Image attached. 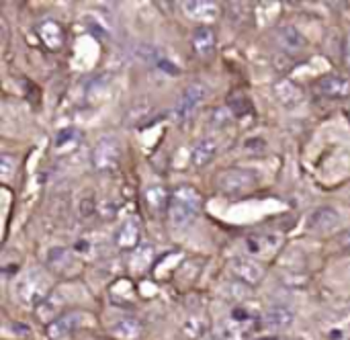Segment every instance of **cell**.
<instances>
[{"label": "cell", "instance_id": "cell-3", "mask_svg": "<svg viewBox=\"0 0 350 340\" xmlns=\"http://www.w3.org/2000/svg\"><path fill=\"white\" fill-rule=\"evenodd\" d=\"M209 96V86L203 80H193L191 84L185 86V90L178 94L174 107H172V119L176 123H185L195 115V111L207 101Z\"/></svg>", "mask_w": 350, "mask_h": 340}, {"label": "cell", "instance_id": "cell-21", "mask_svg": "<svg viewBox=\"0 0 350 340\" xmlns=\"http://www.w3.org/2000/svg\"><path fill=\"white\" fill-rule=\"evenodd\" d=\"M154 263V246L152 244H139L129 259V271L131 275H144L150 265Z\"/></svg>", "mask_w": 350, "mask_h": 340}, {"label": "cell", "instance_id": "cell-18", "mask_svg": "<svg viewBox=\"0 0 350 340\" xmlns=\"http://www.w3.org/2000/svg\"><path fill=\"white\" fill-rule=\"evenodd\" d=\"M275 96H277V101H279L283 107L293 109V107L301 105V101H304V90H301V86L295 84L293 80L283 78V80H279V82L275 84Z\"/></svg>", "mask_w": 350, "mask_h": 340}, {"label": "cell", "instance_id": "cell-8", "mask_svg": "<svg viewBox=\"0 0 350 340\" xmlns=\"http://www.w3.org/2000/svg\"><path fill=\"white\" fill-rule=\"evenodd\" d=\"M273 41H275V45H277L279 51H283V53H287L291 57L304 53V49L308 45L304 33L297 27H293V25H281V27H277L275 33H273Z\"/></svg>", "mask_w": 350, "mask_h": 340}, {"label": "cell", "instance_id": "cell-27", "mask_svg": "<svg viewBox=\"0 0 350 340\" xmlns=\"http://www.w3.org/2000/svg\"><path fill=\"white\" fill-rule=\"evenodd\" d=\"M340 244H342V248H349L350 250V228L340 234Z\"/></svg>", "mask_w": 350, "mask_h": 340}, {"label": "cell", "instance_id": "cell-20", "mask_svg": "<svg viewBox=\"0 0 350 340\" xmlns=\"http://www.w3.org/2000/svg\"><path fill=\"white\" fill-rule=\"evenodd\" d=\"M217 148H219V142L215 138H203L197 142V146L193 148V154H191V162L195 168H201L205 164H209L215 154H217Z\"/></svg>", "mask_w": 350, "mask_h": 340}, {"label": "cell", "instance_id": "cell-9", "mask_svg": "<svg viewBox=\"0 0 350 340\" xmlns=\"http://www.w3.org/2000/svg\"><path fill=\"white\" fill-rule=\"evenodd\" d=\"M316 94L328 101H340L350 96V78L342 74H328L316 82Z\"/></svg>", "mask_w": 350, "mask_h": 340}, {"label": "cell", "instance_id": "cell-17", "mask_svg": "<svg viewBox=\"0 0 350 340\" xmlns=\"http://www.w3.org/2000/svg\"><path fill=\"white\" fill-rule=\"evenodd\" d=\"M260 320L269 330H287L293 326L295 314L287 306H273L265 312V316H260Z\"/></svg>", "mask_w": 350, "mask_h": 340}, {"label": "cell", "instance_id": "cell-28", "mask_svg": "<svg viewBox=\"0 0 350 340\" xmlns=\"http://www.w3.org/2000/svg\"><path fill=\"white\" fill-rule=\"evenodd\" d=\"M345 55H347V62H349L350 66V33L349 37H347V45H345Z\"/></svg>", "mask_w": 350, "mask_h": 340}, {"label": "cell", "instance_id": "cell-29", "mask_svg": "<svg viewBox=\"0 0 350 340\" xmlns=\"http://www.w3.org/2000/svg\"><path fill=\"white\" fill-rule=\"evenodd\" d=\"M349 119H350V111H349Z\"/></svg>", "mask_w": 350, "mask_h": 340}, {"label": "cell", "instance_id": "cell-15", "mask_svg": "<svg viewBox=\"0 0 350 340\" xmlns=\"http://www.w3.org/2000/svg\"><path fill=\"white\" fill-rule=\"evenodd\" d=\"M37 33L41 37V41L51 49V51H59L66 43V35L64 29L57 21L53 18H43L37 23Z\"/></svg>", "mask_w": 350, "mask_h": 340}, {"label": "cell", "instance_id": "cell-22", "mask_svg": "<svg viewBox=\"0 0 350 340\" xmlns=\"http://www.w3.org/2000/svg\"><path fill=\"white\" fill-rule=\"evenodd\" d=\"M279 238L277 236H269V234H252L246 238V250L254 257L260 254H269L277 248Z\"/></svg>", "mask_w": 350, "mask_h": 340}, {"label": "cell", "instance_id": "cell-13", "mask_svg": "<svg viewBox=\"0 0 350 340\" xmlns=\"http://www.w3.org/2000/svg\"><path fill=\"white\" fill-rule=\"evenodd\" d=\"M191 47H193V53L197 57H209L213 55L215 47H217V33L213 27H197L191 35Z\"/></svg>", "mask_w": 350, "mask_h": 340}, {"label": "cell", "instance_id": "cell-19", "mask_svg": "<svg viewBox=\"0 0 350 340\" xmlns=\"http://www.w3.org/2000/svg\"><path fill=\"white\" fill-rule=\"evenodd\" d=\"M111 335L117 340H137L144 335V324L137 318L125 316L111 326Z\"/></svg>", "mask_w": 350, "mask_h": 340}, {"label": "cell", "instance_id": "cell-26", "mask_svg": "<svg viewBox=\"0 0 350 340\" xmlns=\"http://www.w3.org/2000/svg\"><path fill=\"white\" fill-rule=\"evenodd\" d=\"M16 164H18L16 156H12V154H2L0 156V179L4 183H8L12 179V174L16 172Z\"/></svg>", "mask_w": 350, "mask_h": 340}, {"label": "cell", "instance_id": "cell-4", "mask_svg": "<svg viewBox=\"0 0 350 340\" xmlns=\"http://www.w3.org/2000/svg\"><path fill=\"white\" fill-rule=\"evenodd\" d=\"M258 174L250 168H228L217 176V189L228 197H238L254 191Z\"/></svg>", "mask_w": 350, "mask_h": 340}, {"label": "cell", "instance_id": "cell-5", "mask_svg": "<svg viewBox=\"0 0 350 340\" xmlns=\"http://www.w3.org/2000/svg\"><path fill=\"white\" fill-rule=\"evenodd\" d=\"M119 160H121V142L113 135H103L90 154L92 168L98 172H111L117 168Z\"/></svg>", "mask_w": 350, "mask_h": 340}, {"label": "cell", "instance_id": "cell-6", "mask_svg": "<svg viewBox=\"0 0 350 340\" xmlns=\"http://www.w3.org/2000/svg\"><path fill=\"white\" fill-rule=\"evenodd\" d=\"M258 324H262V320L254 318L250 312L240 314V310H236L232 314V318H228L219 324L217 335L221 340H248Z\"/></svg>", "mask_w": 350, "mask_h": 340}, {"label": "cell", "instance_id": "cell-2", "mask_svg": "<svg viewBox=\"0 0 350 340\" xmlns=\"http://www.w3.org/2000/svg\"><path fill=\"white\" fill-rule=\"evenodd\" d=\"M51 296V283L45 271L31 269L14 283V300L25 308H39Z\"/></svg>", "mask_w": 350, "mask_h": 340}, {"label": "cell", "instance_id": "cell-11", "mask_svg": "<svg viewBox=\"0 0 350 340\" xmlns=\"http://www.w3.org/2000/svg\"><path fill=\"white\" fill-rule=\"evenodd\" d=\"M338 226H340V213L334 207H328V205L314 209L312 215H310V220H308L310 232H316V234L334 232Z\"/></svg>", "mask_w": 350, "mask_h": 340}, {"label": "cell", "instance_id": "cell-1", "mask_svg": "<svg viewBox=\"0 0 350 340\" xmlns=\"http://www.w3.org/2000/svg\"><path fill=\"white\" fill-rule=\"evenodd\" d=\"M201 213V195L197 189L185 185L172 191L170 207H168V222L174 230L189 228Z\"/></svg>", "mask_w": 350, "mask_h": 340}, {"label": "cell", "instance_id": "cell-25", "mask_svg": "<svg viewBox=\"0 0 350 340\" xmlns=\"http://www.w3.org/2000/svg\"><path fill=\"white\" fill-rule=\"evenodd\" d=\"M207 328H209V324H207V320H205V318H201V316H193V318L185 320V324H183V335H185L189 340H199L205 337Z\"/></svg>", "mask_w": 350, "mask_h": 340}, {"label": "cell", "instance_id": "cell-7", "mask_svg": "<svg viewBox=\"0 0 350 340\" xmlns=\"http://www.w3.org/2000/svg\"><path fill=\"white\" fill-rule=\"evenodd\" d=\"M228 269H230V275L238 283H242L246 287H258L265 281V275H267L265 267L256 259H250V257H236V259H232Z\"/></svg>", "mask_w": 350, "mask_h": 340}, {"label": "cell", "instance_id": "cell-10", "mask_svg": "<svg viewBox=\"0 0 350 340\" xmlns=\"http://www.w3.org/2000/svg\"><path fill=\"white\" fill-rule=\"evenodd\" d=\"M180 8L191 21H197L205 27H209V23H213L219 16V6L209 0H187Z\"/></svg>", "mask_w": 350, "mask_h": 340}, {"label": "cell", "instance_id": "cell-16", "mask_svg": "<svg viewBox=\"0 0 350 340\" xmlns=\"http://www.w3.org/2000/svg\"><path fill=\"white\" fill-rule=\"evenodd\" d=\"M82 316L78 312H66L62 314L57 320H53L51 324H47V339L49 340H59L68 335H72L74 330H78V326L82 324Z\"/></svg>", "mask_w": 350, "mask_h": 340}, {"label": "cell", "instance_id": "cell-24", "mask_svg": "<svg viewBox=\"0 0 350 340\" xmlns=\"http://www.w3.org/2000/svg\"><path fill=\"white\" fill-rule=\"evenodd\" d=\"M78 144H80V133L76 129H62L55 138V152L68 154V152L76 150Z\"/></svg>", "mask_w": 350, "mask_h": 340}, {"label": "cell", "instance_id": "cell-23", "mask_svg": "<svg viewBox=\"0 0 350 340\" xmlns=\"http://www.w3.org/2000/svg\"><path fill=\"white\" fill-rule=\"evenodd\" d=\"M37 310V318L45 324H51L53 320H57L62 316V300L57 298V293H51Z\"/></svg>", "mask_w": 350, "mask_h": 340}, {"label": "cell", "instance_id": "cell-12", "mask_svg": "<svg viewBox=\"0 0 350 340\" xmlns=\"http://www.w3.org/2000/svg\"><path fill=\"white\" fill-rule=\"evenodd\" d=\"M139 238H142V228H139L137 220L129 218V220H125V222L115 230L113 244H115L119 250L133 252V250L139 246Z\"/></svg>", "mask_w": 350, "mask_h": 340}, {"label": "cell", "instance_id": "cell-14", "mask_svg": "<svg viewBox=\"0 0 350 340\" xmlns=\"http://www.w3.org/2000/svg\"><path fill=\"white\" fill-rule=\"evenodd\" d=\"M170 197L172 193H168V189H164L162 185H150L144 191V205L148 213H152L154 218H160L162 213H168Z\"/></svg>", "mask_w": 350, "mask_h": 340}]
</instances>
